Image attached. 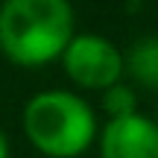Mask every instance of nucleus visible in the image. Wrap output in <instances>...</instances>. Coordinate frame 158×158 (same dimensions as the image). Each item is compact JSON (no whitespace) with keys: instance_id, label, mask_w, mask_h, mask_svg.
<instances>
[{"instance_id":"obj_4","label":"nucleus","mask_w":158,"mask_h":158,"mask_svg":"<svg viewBox=\"0 0 158 158\" xmlns=\"http://www.w3.org/2000/svg\"><path fill=\"white\" fill-rule=\"evenodd\" d=\"M97 143L100 158H158V123L141 111L106 120Z\"/></svg>"},{"instance_id":"obj_1","label":"nucleus","mask_w":158,"mask_h":158,"mask_svg":"<svg viewBox=\"0 0 158 158\" xmlns=\"http://www.w3.org/2000/svg\"><path fill=\"white\" fill-rule=\"evenodd\" d=\"M73 9L64 0H6L0 6V53L18 68L62 59L73 41Z\"/></svg>"},{"instance_id":"obj_5","label":"nucleus","mask_w":158,"mask_h":158,"mask_svg":"<svg viewBox=\"0 0 158 158\" xmlns=\"http://www.w3.org/2000/svg\"><path fill=\"white\" fill-rule=\"evenodd\" d=\"M126 76L147 91H158V35H141L123 53Z\"/></svg>"},{"instance_id":"obj_8","label":"nucleus","mask_w":158,"mask_h":158,"mask_svg":"<svg viewBox=\"0 0 158 158\" xmlns=\"http://www.w3.org/2000/svg\"><path fill=\"white\" fill-rule=\"evenodd\" d=\"M155 123H158V102H155Z\"/></svg>"},{"instance_id":"obj_6","label":"nucleus","mask_w":158,"mask_h":158,"mask_svg":"<svg viewBox=\"0 0 158 158\" xmlns=\"http://www.w3.org/2000/svg\"><path fill=\"white\" fill-rule=\"evenodd\" d=\"M100 106L108 120H120V117H129V114H138V94L132 85L117 82L100 94Z\"/></svg>"},{"instance_id":"obj_7","label":"nucleus","mask_w":158,"mask_h":158,"mask_svg":"<svg viewBox=\"0 0 158 158\" xmlns=\"http://www.w3.org/2000/svg\"><path fill=\"white\" fill-rule=\"evenodd\" d=\"M0 158H9V138L3 129H0Z\"/></svg>"},{"instance_id":"obj_2","label":"nucleus","mask_w":158,"mask_h":158,"mask_svg":"<svg viewBox=\"0 0 158 158\" xmlns=\"http://www.w3.org/2000/svg\"><path fill=\"white\" fill-rule=\"evenodd\" d=\"M21 120L27 141L47 158H76L97 141V114L91 102L64 88L29 97Z\"/></svg>"},{"instance_id":"obj_3","label":"nucleus","mask_w":158,"mask_h":158,"mask_svg":"<svg viewBox=\"0 0 158 158\" xmlns=\"http://www.w3.org/2000/svg\"><path fill=\"white\" fill-rule=\"evenodd\" d=\"M62 68L76 88L85 91H108L111 85L123 82L126 59L114 41L97 32H76L62 56Z\"/></svg>"}]
</instances>
